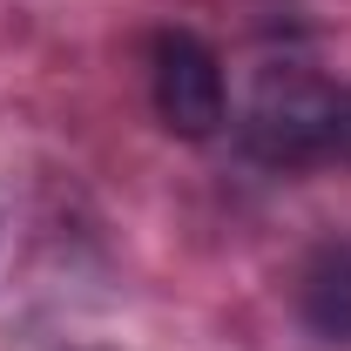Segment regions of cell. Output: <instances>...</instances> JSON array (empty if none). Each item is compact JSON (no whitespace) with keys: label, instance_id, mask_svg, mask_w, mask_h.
Here are the masks:
<instances>
[{"label":"cell","instance_id":"cell-2","mask_svg":"<svg viewBox=\"0 0 351 351\" xmlns=\"http://www.w3.org/2000/svg\"><path fill=\"white\" fill-rule=\"evenodd\" d=\"M149 88H156V115L169 135H203L223 129V61L210 54V41H196L189 27H169L156 34V54H149Z\"/></svg>","mask_w":351,"mask_h":351},{"label":"cell","instance_id":"cell-3","mask_svg":"<svg viewBox=\"0 0 351 351\" xmlns=\"http://www.w3.org/2000/svg\"><path fill=\"white\" fill-rule=\"evenodd\" d=\"M298 317L317 345H351V237L317 243L298 277Z\"/></svg>","mask_w":351,"mask_h":351},{"label":"cell","instance_id":"cell-1","mask_svg":"<svg viewBox=\"0 0 351 351\" xmlns=\"http://www.w3.org/2000/svg\"><path fill=\"white\" fill-rule=\"evenodd\" d=\"M243 149L257 162H351V88L317 75H263L243 108Z\"/></svg>","mask_w":351,"mask_h":351}]
</instances>
